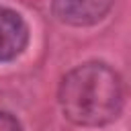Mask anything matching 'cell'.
I'll return each instance as SVG.
<instances>
[{
	"label": "cell",
	"mask_w": 131,
	"mask_h": 131,
	"mask_svg": "<svg viewBox=\"0 0 131 131\" xmlns=\"http://www.w3.org/2000/svg\"><path fill=\"white\" fill-rule=\"evenodd\" d=\"M57 98L63 117L74 125L102 127L121 115L123 84L106 63L88 61L61 78Z\"/></svg>",
	"instance_id": "6da1fadb"
},
{
	"label": "cell",
	"mask_w": 131,
	"mask_h": 131,
	"mask_svg": "<svg viewBox=\"0 0 131 131\" xmlns=\"http://www.w3.org/2000/svg\"><path fill=\"white\" fill-rule=\"evenodd\" d=\"M115 0H53V14L72 27H90L102 20Z\"/></svg>",
	"instance_id": "7a4b0ae2"
},
{
	"label": "cell",
	"mask_w": 131,
	"mask_h": 131,
	"mask_svg": "<svg viewBox=\"0 0 131 131\" xmlns=\"http://www.w3.org/2000/svg\"><path fill=\"white\" fill-rule=\"evenodd\" d=\"M29 43V27L25 18L0 6V61H10L25 51Z\"/></svg>",
	"instance_id": "3957f363"
},
{
	"label": "cell",
	"mask_w": 131,
	"mask_h": 131,
	"mask_svg": "<svg viewBox=\"0 0 131 131\" xmlns=\"http://www.w3.org/2000/svg\"><path fill=\"white\" fill-rule=\"evenodd\" d=\"M0 131H20V123L14 115L0 111Z\"/></svg>",
	"instance_id": "277c9868"
}]
</instances>
